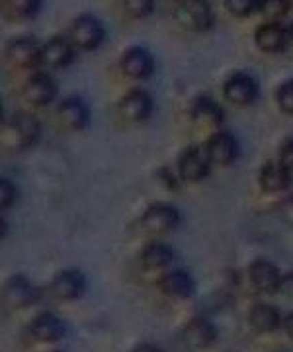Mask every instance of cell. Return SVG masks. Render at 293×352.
I'll return each instance as SVG.
<instances>
[{
    "label": "cell",
    "instance_id": "4",
    "mask_svg": "<svg viewBox=\"0 0 293 352\" xmlns=\"http://www.w3.org/2000/svg\"><path fill=\"white\" fill-rule=\"evenodd\" d=\"M180 221H182V215L178 210L166 201H154L141 215L143 231L154 239H161V237L170 235L172 231H176Z\"/></svg>",
    "mask_w": 293,
    "mask_h": 352
},
{
    "label": "cell",
    "instance_id": "24",
    "mask_svg": "<svg viewBox=\"0 0 293 352\" xmlns=\"http://www.w3.org/2000/svg\"><path fill=\"white\" fill-rule=\"evenodd\" d=\"M292 182L293 175L278 161H270L264 164L258 175V184L264 194H283L292 188Z\"/></svg>",
    "mask_w": 293,
    "mask_h": 352
},
{
    "label": "cell",
    "instance_id": "25",
    "mask_svg": "<svg viewBox=\"0 0 293 352\" xmlns=\"http://www.w3.org/2000/svg\"><path fill=\"white\" fill-rule=\"evenodd\" d=\"M41 10V0H4V16L14 22H26Z\"/></svg>",
    "mask_w": 293,
    "mask_h": 352
},
{
    "label": "cell",
    "instance_id": "14",
    "mask_svg": "<svg viewBox=\"0 0 293 352\" xmlns=\"http://www.w3.org/2000/svg\"><path fill=\"white\" fill-rule=\"evenodd\" d=\"M119 71L131 80H147L154 73V57L151 51L141 45H131L119 57Z\"/></svg>",
    "mask_w": 293,
    "mask_h": 352
},
{
    "label": "cell",
    "instance_id": "6",
    "mask_svg": "<svg viewBox=\"0 0 293 352\" xmlns=\"http://www.w3.org/2000/svg\"><path fill=\"white\" fill-rule=\"evenodd\" d=\"M219 333L207 317H194L180 329V344L186 352H205L215 346Z\"/></svg>",
    "mask_w": 293,
    "mask_h": 352
},
{
    "label": "cell",
    "instance_id": "17",
    "mask_svg": "<svg viewBox=\"0 0 293 352\" xmlns=\"http://www.w3.org/2000/svg\"><path fill=\"white\" fill-rule=\"evenodd\" d=\"M204 149L213 166H231L239 159V141L233 133L223 129H217L207 138Z\"/></svg>",
    "mask_w": 293,
    "mask_h": 352
},
{
    "label": "cell",
    "instance_id": "29",
    "mask_svg": "<svg viewBox=\"0 0 293 352\" xmlns=\"http://www.w3.org/2000/svg\"><path fill=\"white\" fill-rule=\"evenodd\" d=\"M276 102H278V108L281 112L293 116V78L285 80L280 88L276 90Z\"/></svg>",
    "mask_w": 293,
    "mask_h": 352
},
{
    "label": "cell",
    "instance_id": "31",
    "mask_svg": "<svg viewBox=\"0 0 293 352\" xmlns=\"http://www.w3.org/2000/svg\"><path fill=\"white\" fill-rule=\"evenodd\" d=\"M278 163H280L281 166H285V168L293 175V138L285 139V141L281 143L280 153H278Z\"/></svg>",
    "mask_w": 293,
    "mask_h": 352
},
{
    "label": "cell",
    "instance_id": "11",
    "mask_svg": "<svg viewBox=\"0 0 293 352\" xmlns=\"http://www.w3.org/2000/svg\"><path fill=\"white\" fill-rule=\"evenodd\" d=\"M86 292V276L77 268H65L49 284V294L55 302L75 303Z\"/></svg>",
    "mask_w": 293,
    "mask_h": 352
},
{
    "label": "cell",
    "instance_id": "30",
    "mask_svg": "<svg viewBox=\"0 0 293 352\" xmlns=\"http://www.w3.org/2000/svg\"><path fill=\"white\" fill-rule=\"evenodd\" d=\"M16 200H18V188L14 186L8 178H4L0 182V206H2V210L4 212L10 210L14 204H16Z\"/></svg>",
    "mask_w": 293,
    "mask_h": 352
},
{
    "label": "cell",
    "instance_id": "26",
    "mask_svg": "<svg viewBox=\"0 0 293 352\" xmlns=\"http://www.w3.org/2000/svg\"><path fill=\"white\" fill-rule=\"evenodd\" d=\"M292 8V0H258L256 12L262 16L264 22H280Z\"/></svg>",
    "mask_w": 293,
    "mask_h": 352
},
{
    "label": "cell",
    "instance_id": "16",
    "mask_svg": "<svg viewBox=\"0 0 293 352\" xmlns=\"http://www.w3.org/2000/svg\"><path fill=\"white\" fill-rule=\"evenodd\" d=\"M77 50L69 41L67 36H53L41 45V69L53 73L71 67L75 61Z\"/></svg>",
    "mask_w": 293,
    "mask_h": 352
},
{
    "label": "cell",
    "instance_id": "28",
    "mask_svg": "<svg viewBox=\"0 0 293 352\" xmlns=\"http://www.w3.org/2000/svg\"><path fill=\"white\" fill-rule=\"evenodd\" d=\"M223 6L233 18H248L256 12L258 0H223Z\"/></svg>",
    "mask_w": 293,
    "mask_h": 352
},
{
    "label": "cell",
    "instance_id": "3",
    "mask_svg": "<svg viewBox=\"0 0 293 352\" xmlns=\"http://www.w3.org/2000/svg\"><path fill=\"white\" fill-rule=\"evenodd\" d=\"M65 36L77 51H96L106 41V28L98 16L80 14L71 22Z\"/></svg>",
    "mask_w": 293,
    "mask_h": 352
},
{
    "label": "cell",
    "instance_id": "12",
    "mask_svg": "<svg viewBox=\"0 0 293 352\" xmlns=\"http://www.w3.org/2000/svg\"><path fill=\"white\" fill-rule=\"evenodd\" d=\"M281 278H283V274L280 272V268L266 258H256L248 266V284L258 296L280 294Z\"/></svg>",
    "mask_w": 293,
    "mask_h": 352
},
{
    "label": "cell",
    "instance_id": "20",
    "mask_svg": "<svg viewBox=\"0 0 293 352\" xmlns=\"http://www.w3.org/2000/svg\"><path fill=\"white\" fill-rule=\"evenodd\" d=\"M188 113H190L191 124L204 129H217L225 120L223 108L211 96H205V94H200L190 102Z\"/></svg>",
    "mask_w": 293,
    "mask_h": 352
},
{
    "label": "cell",
    "instance_id": "21",
    "mask_svg": "<svg viewBox=\"0 0 293 352\" xmlns=\"http://www.w3.org/2000/svg\"><path fill=\"white\" fill-rule=\"evenodd\" d=\"M141 268L149 274H165L174 263V249L163 241H153L143 247L139 254Z\"/></svg>",
    "mask_w": 293,
    "mask_h": 352
},
{
    "label": "cell",
    "instance_id": "15",
    "mask_svg": "<svg viewBox=\"0 0 293 352\" xmlns=\"http://www.w3.org/2000/svg\"><path fill=\"white\" fill-rule=\"evenodd\" d=\"M22 96L34 108H45L57 98V82L53 80L51 73L47 71H34L27 76L24 87H22Z\"/></svg>",
    "mask_w": 293,
    "mask_h": 352
},
{
    "label": "cell",
    "instance_id": "13",
    "mask_svg": "<svg viewBox=\"0 0 293 352\" xmlns=\"http://www.w3.org/2000/svg\"><path fill=\"white\" fill-rule=\"evenodd\" d=\"M156 288L170 302H186L196 292V280L184 268H170L156 280Z\"/></svg>",
    "mask_w": 293,
    "mask_h": 352
},
{
    "label": "cell",
    "instance_id": "22",
    "mask_svg": "<svg viewBox=\"0 0 293 352\" xmlns=\"http://www.w3.org/2000/svg\"><path fill=\"white\" fill-rule=\"evenodd\" d=\"M283 315L276 305L266 302H258L248 311V327L255 331L256 335H274L281 331Z\"/></svg>",
    "mask_w": 293,
    "mask_h": 352
},
{
    "label": "cell",
    "instance_id": "9",
    "mask_svg": "<svg viewBox=\"0 0 293 352\" xmlns=\"http://www.w3.org/2000/svg\"><path fill=\"white\" fill-rule=\"evenodd\" d=\"M153 110V96L147 90H143V88H131L117 102V113L128 124H143V122H147L151 118Z\"/></svg>",
    "mask_w": 293,
    "mask_h": 352
},
{
    "label": "cell",
    "instance_id": "18",
    "mask_svg": "<svg viewBox=\"0 0 293 352\" xmlns=\"http://www.w3.org/2000/svg\"><path fill=\"white\" fill-rule=\"evenodd\" d=\"M223 96L233 106H250L258 98V82L248 73H235L223 82Z\"/></svg>",
    "mask_w": 293,
    "mask_h": 352
},
{
    "label": "cell",
    "instance_id": "36",
    "mask_svg": "<svg viewBox=\"0 0 293 352\" xmlns=\"http://www.w3.org/2000/svg\"><path fill=\"white\" fill-rule=\"evenodd\" d=\"M288 32H290V39L293 41V22L290 25H288Z\"/></svg>",
    "mask_w": 293,
    "mask_h": 352
},
{
    "label": "cell",
    "instance_id": "35",
    "mask_svg": "<svg viewBox=\"0 0 293 352\" xmlns=\"http://www.w3.org/2000/svg\"><path fill=\"white\" fill-rule=\"evenodd\" d=\"M131 352H165L159 344H153V342H139V344H135Z\"/></svg>",
    "mask_w": 293,
    "mask_h": 352
},
{
    "label": "cell",
    "instance_id": "8",
    "mask_svg": "<svg viewBox=\"0 0 293 352\" xmlns=\"http://www.w3.org/2000/svg\"><path fill=\"white\" fill-rule=\"evenodd\" d=\"M211 166L213 164L209 163L204 145H190L180 153L176 161V176L186 184H198L209 176Z\"/></svg>",
    "mask_w": 293,
    "mask_h": 352
},
{
    "label": "cell",
    "instance_id": "2",
    "mask_svg": "<svg viewBox=\"0 0 293 352\" xmlns=\"http://www.w3.org/2000/svg\"><path fill=\"white\" fill-rule=\"evenodd\" d=\"M41 138V124L36 116L27 112H16L6 122L4 143L14 151H27L36 147Z\"/></svg>",
    "mask_w": 293,
    "mask_h": 352
},
{
    "label": "cell",
    "instance_id": "5",
    "mask_svg": "<svg viewBox=\"0 0 293 352\" xmlns=\"http://www.w3.org/2000/svg\"><path fill=\"white\" fill-rule=\"evenodd\" d=\"M26 337L36 346L53 349L67 337V323L55 314H39L27 323Z\"/></svg>",
    "mask_w": 293,
    "mask_h": 352
},
{
    "label": "cell",
    "instance_id": "1",
    "mask_svg": "<svg viewBox=\"0 0 293 352\" xmlns=\"http://www.w3.org/2000/svg\"><path fill=\"white\" fill-rule=\"evenodd\" d=\"M172 18L180 28L194 34L209 32L215 24V14L207 0H176Z\"/></svg>",
    "mask_w": 293,
    "mask_h": 352
},
{
    "label": "cell",
    "instance_id": "33",
    "mask_svg": "<svg viewBox=\"0 0 293 352\" xmlns=\"http://www.w3.org/2000/svg\"><path fill=\"white\" fill-rule=\"evenodd\" d=\"M280 294L283 298H288V300H293V270L288 272V274H283V278H281Z\"/></svg>",
    "mask_w": 293,
    "mask_h": 352
},
{
    "label": "cell",
    "instance_id": "32",
    "mask_svg": "<svg viewBox=\"0 0 293 352\" xmlns=\"http://www.w3.org/2000/svg\"><path fill=\"white\" fill-rule=\"evenodd\" d=\"M278 214H280V217L288 226L293 227V196L281 201L280 206H278Z\"/></svg>",
    "mask_w": 293,
    "mask_h": 352
},
{
    "label": "cell",
    "instance_id": "23",
    "mask_svg": "<svg viewBox=\"0 0 293 352\" xmlns=\"http://www.w3.org/2000/svg\"><path fill=\"white\" fill-rule=\"evenodd\" d=\"M290 32L288 25L281 22H264L256 28L255 43L256 47L264 53H281L290 43Z\"/></svg>",
    "mask_w": 293,
    "mask_h": 352
},
{
    "label": "cell",
    "instance_id": "10",
    "mask_svg": "<svg viewBox=\"0 0 293 352\" xmlns=\"http://www.w3.org/2000/svg\"><path fill=\"white\" fill-rule=\"evenodd\" d=\"M39 298H41L39 289L22 274H14L4 282L2 300L14 311H26L39 302Z\"/></svg>",
    "mask_w": 293,
    "mask_h": 352
},
{
    "label": "cell",
    "instance_id": "37",
    "mask_svg": "<svg viewBox=\"0 0 293 352\" xmlns=\"http://www.w3.org/2000/svg\"><path fill=\"white\" fill-rule=\"evenodd\" d=\"M47 352H63V351H57V349H53V351H47Z\"/></svg>",
    "mask_w": 293,
    "mask_h": 352
},
{
    "label": "cell",
    "instance_id": "27",
    "mask_svg": "<svg viewBox=\"0 0 293 352\" xmlns=\"http://www.w3.org/2000/svg\"><path fill=\"white\" fill-rule=\"evenodd\" d=\"M156 0H124V10L133 20H145L154 12Z\"/></svg>",
    "mask_w": 293,
    "mask_h": 352
},
{
    "label": "cell",
    "instance_id": "19",
    "mask_svg": "<svg viewBox=\"0 0 293 352\" xmlns=\"http://www.w3.org/2000/svg\"><path fill=\"white\" fill-rule=\"evenodd\" d=\"M57 120L69 131H84L90 126V108L80 96H67L57 106Z\"/></svg>",
    "mask_w": 293,
    "mask_h": 352
},
{
    "label": "cell",
    "instance_id": "7",
    "mask_svg": "<svg viewBox=\"0 0 293 352\" xmlns=\"http://www.w3.org/2000/svg\"><path fill=\"white\" fill-rule=\"evenodd\" d=\"M41 45L34 36H22L6 43L4 59L16 71L41 69Z\"/></svg>",
    "mask_w": 293,
    "mask_h": 352
},
{
    "label": "cell",
    "instance_id": "34",
    "mask_svg": "<svg viewBox=\"0 0 293 352\" xmlns=\"http://www.w3.org/2000/svg\"><path fill=\"white\" fill-rule=\"evenodd\" d=\"M281 331L288 339L293 342V311L292 314L283 315V321H281Z\"/></svg>",
    "mask_w": 293,
    "mask_h": 352
}]
</instances>
